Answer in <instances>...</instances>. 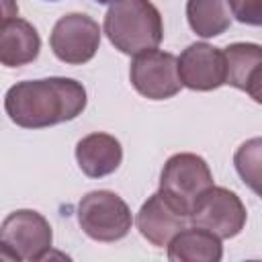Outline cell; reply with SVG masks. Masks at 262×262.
<instances>
[{
    "label": "cell",
    "mask_w": 262,
    "mask_h": 262,
    "mask_svg": "<svg viewBox=\"0 0 262 262\" xmlns=\"http://www.w3.org/2000/svg\"><path fill=\"white\" fill-rule=\"evenodd\" d=\"M86 88L74 78L23 80L6 90L4 111L23 129H45L74 121L86 108Z\"/></svg>",
    "instance_id": "obj_1"
},
{
    "label": "cell",
    "mask_w": 262,
    "mask_h": 262,
    "mask_svg": "<svg viewBox=\"0 0 262 262\" xmlns=\"http://www.w3.org/2000/svg\"><path fill=\"white\" fill-rule=\"evenodd\" d=\"M102 31L125 55L156 49L164 39L162 14L151 0H115L104 14Z\"/></svg>",
    "instance_id": "obj_2"
},
{
    "label": "cell",
    "mask_w": 262,
    "mask_h": 262,
    "mask_svg": "<svg viewBox=\"0 0 262 262\" xmlns=\"http://www.w3.org/2000/svg\"><path fill=\"white\" fill-rule=\"evenodd\" d=\"M213 186V172L205 158L180 151L166 160L160 172V190L182 215H190L196 199Z\"/></svg>",
    "instance_id": "obj_3"
},
{
    "label": "cell",
    "mask_w": 262,
    "mask_h": 262,
    "mask_svg": "<svg viewBox=\"0 0 262 262\" xmlns=\"http://www.w3.org/2000/svg\"><path fill=\"white\" fill-rule=\"evenodd\" d=\"M78 223L94 242H119L133 225L129 205L113 190H92L78 203Z\"/></svg>",
    "instance_id": "obj_4"
},
{
    "label": "cell",
    "mask_w": 262,
    "mask_h": 262,
    "mask_svg": "<svg viewBox=\"0 0 262 262\" xmlns=\"http://www.w3.org/2000/svg\"><path fill=\"white\" fill-rule=\"evenodd\" d=\"M248 213L242 199L225 186H209L192 205L188 221L213 231L221 239L235 237L246 225Z\"/></svg>",
    "instance_id": "obj_5"
},
{
    "label": "cell",
    "mask_w": 262,
    "mask_h": 262,
    "mask_svg": "<svg viewBox=\"0 0 262 262\" xmlns=\"http://www.w3.org/2000/svg\"><path fill=\"white\" fill-rule=\"evenodd\" d=\"M53 55L70 66L90 61L100 47V27L84 12H70L57 18L49 35Z\"/></svg>",
    "instance_id": "obj_6"
},
{
    "label": "cell",
    "mask_w": 262,
    "mask_h": 262,
    "mask_svg": "<svg viewBox=\"0 0 262 262\" xmlns=\"http://www.w3.org/2000/svg\"><path fill=\"white\" fill-rule=\"evenodd\" d=\"M129 80L133 88L149 100H166L180 92L176 55L162 49H147L137 53L129 66Z\"/></svg>",
    "instance_id": "obj_7"
},
{
    "label": "cell",
    "mask_w": 262,
    "mask_h": 262,
    "mask_svg": "<svg viewBox=\"0 0 262 262\" xmlns=\"http://www.w3.org/2000/svg\"><path fill=\"white\" fill-rule=\"evenodd\" d=\"M0 239H4L20 260H43L51 250L53 231L49 221L33 209L12 211L0 223Z\"/></svg>",
    "instance_id": "obj_8"
},
{
    "label": "cell",
    "mask_w": 262,
    "mask_h": 262,
    "mask_svg": "<svg viewBox=\"0 0 262 262\" xmlns=\"http://www.w3.org/2000/svg\"><path fill=\"white\" fill-rule=\"evenodd\" d=\"M180 84L196 90L209 92L225 84V57L223 49L209 45L205 41L190 43L180 57H176Z\"/></svg>",
    "instance_id": "obj_9"
},
{
    "label": "cell",
    "mask_w": 262,
    "mask_h": 262,
    "mask_svg": "<svg viewBox=\"0 0 262 262\" xmlns=\"http://www.w3.org/2000/svg\"><path fill=\"white\" fill-rule=\"evenodd\" d=\"M135 225L151 246L164 248L180 229L188 225V217L182 215L162 192H154L139 207Z\"/></svg>",
    "instance_id": "obj_10"
},
{
    "label": "cell",
    "mask_w": 262,
    "mask_h": 262,
    "mask_svg": "<svg viewBox=\"0 0 262 262\" xmlns=\"http://www.w3.org/2000/svg\"><path fill=\"white\" fill-rule=\"evenodd\" d=\"M223 57H225V84L248 92L256 102H260L262 47L258 43H231L223 49Z\"/></svg>",
    "instance_id": "obj_11"
},
{
    "label": "cell",
    "mask_w": 262,
    "mask_h": 262,
    "mask_svg": "<svg viewBox=\"0 0 262 262\" xmlns=\"http://www.w3.org/2000/svg\"><path fill=\"white\" fill-rule=\"evenodd\" d=\"M76 162L88 178H104L123 162V147L115 135L90 133L76 143Z\"/></svg>",
    "instance_id": "obj_12"
},
{
    "label": "cell",
    "mask_w": 262,
    "mask_h": 262,
    "mask_svg": "<svg viewBox=\"0 0 262 262\" xmlns=\"http://www.w3.org/2000/svg\"><path fill=\"white\" fill-rule=\"evenodd\" d=\"M41 51V37L37 29L18 16L0 23V63L6 68H20L37 59Z\"/></svg>",
    "instance_id": "obj_13"
},
{
    "label": "cell",
    "mask_w": 262,
    "mask_h": 262,
    "mask_svg": "<svg viewBox=\"0 0 262 262\" xmlns=\"http://www.w3.org/2000/svg\"><path fill=\"white\" fill-rule=\"evenodd\" d=\"M168 260L172 262H219L223 258L221 237L203 227H184L168 242Z\"/></svg>",
    "instance_id": "obj_14"
},
{
    "label": "cell",
    "mask_w": 262,
    "mask_h": 262,
    "mask_svg": "<svg viewBox=\"0 0 262 262\" xmlns=\"http://www.w3.org/2000/svg\"><path fill=\"white\" fill-rule=\"evenodd\" d=\"M186 20L199 37H219L231 25L229 0H186Z\"/></svg>",
    "instance_id": "obj_15"
},
{
    "label": "cell",
    "mask_w": 262,
    "mask_h": 262,
    "mask_svg": "<svg viewBox=\"0 0 262 262\" xmlns=\"http://www.w3.org/2000/svg\"><path fill=\"white\" fill-rule=\"evenodd\" d=\"M260 137H254L246 143H242L233 156L235 170L239 178L254 190L258 192V178H260Z\"/></svg>",
    "instance_id": "obj_16"
},
{
    "label": "cell",
    "mask_w": 262,
    "mask_h": 262,
    "mask_svg": "<svg viewBox=\"0 0 262 262\" xmlns=\"http://www.w3.org/2000/svg\"><path fill=\"white\" fill-rule=\"evenodd\" d=\"M229 10L242 25H262V0H229Z\"/></svg>",
    "instance_id": "obj_17"
},
{
    "label": "cell",
    "mask_w": 262,
    "mask_h": 262,
    "mask_svg": "<svg viewBox=\"0 0 262 262\" xmlns=\"http://www.w3.org/2000/svg\"><path fill=\"white\" fill-rule=\"evenodd\" d=\"M18 16V2L16 0H0V23L6 18Z\"/></svg>",
    "instance_id": "obj_18"
},
{
    "label": "cell",
    "mask_w": 262,
    "mask_h": 262,
    "mask_svg": "<svg viewBox=\"0 0 262 262\" xmlns=\"http://www.w3.org/2000/svg\"><path fill=\"white\" fill-rule=\"evenodd\" d=\"M0 260H20L18 254H16L4 239H0Z\"/></svg>",
    "instance_id": "obj_19"
},
{
    "label": "cell",
    "mask_w": 262,
    "mask_h": 262,
    "mask_svg": "<svg viewBox=\"0 0 262 262\" xmlns=\"http://www.w3.org/2000/svg\"><path fill=\"white\" fill-rule=\"evenodd\" d=\"M94 2H96V4H113L115 0H94Z\"/></svg>",
    "instance_id": "obj_20"
},
{
    "label": "cell",
    "mask_w": 262,
    "mask_h": 262,
    "mask_svg": "<svg viewBox=\"0 0 262 262\" xmlns=\"http://www.w3.org/2000/svg\"><path fill=\"white\" fill-rule=\"evenodd\" d=\"M49 2H57V0H49Z\"/></svg>",
    "instance_id": "obj_21"
}]
</instances>
